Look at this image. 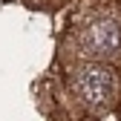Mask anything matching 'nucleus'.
Instances as JSON below:
<instances>
[{"instance_id": "1", "label": "nucleus", "mask_w": 121, "mask_h": 121, "mask_svg": "<svg viewBox=\"0 0 121 121\" xmlns=\"http://www.w3.org/2000/svg\"><path fill=\"white\" fill-rule=\"evenodd\" d=\"M69 92L78 107H84L92 115H101V112H110L118 107L121 78L112 64L84 60L69 72Z\"/></svg>"}, {"instance_id": "3", "label": "nucleus", "mask_w": 121, "mask_h": 121, "mask_svg": "<svg viewBox=\"0 0 121 121\" xmlns=\"http://www.w3.org/2000/svg\"><path fill=\"white\" fill-rule=\"evenodd\" d=\"M118 107H121V98H118Z\"/></svg>"}, {"instance_id": "2", "label": "nucleus", "mask_w": 121, "mask_h": 121, "mask_svg": "<svg viewBox=\"0 0 121 121\" xmlns=\"http://www.w3.org/2000/svg\"><path fill=\"white\" fill-rule=\"evenodd\" d=\"M78 52L86 60H101V64L121 58V23L110 14L86 20L78 32Z\"/></svg>"}]
</instances>
